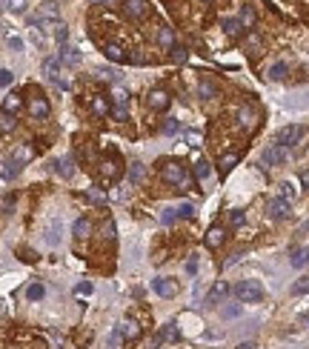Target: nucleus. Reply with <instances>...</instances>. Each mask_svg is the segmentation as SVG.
Listing matches in <instances>:
<instances>
[{
  "label": "nucleus",
  "mask_w": 309,
  "mask_h": 349,
  "mask_svg": "<svg viewBox=\"0 0 309 349\" xmlns=\"http://www.w3.org/2000/svg\"><path fill=\"white\" fill-rule=\"evenodd\" d=\"M160 177H163L166 183H172V186H181V189L192 186V177L186 174V169H183L181 161H163V166H160Z\"/></svg>",
  "instance_id": "nucleus-1"
},
{
  "label": "nucleus",
  "mask_w": 309,
  "mask_h": 349,
  "mask_svg": "<svg viewBox=\"0 0 309 349\" xmlns=\"http://www.w3.org/2000/svg\"><path fill=\"white\" fill-rule=\"evenodd\" d=\"M235 295H238L240 303H258L263 298V286L258 280H240L235 286Z\"/></svg>",
  "instance_id": "nucleus-2"
},
{
  "label": "nucleus",
  "mask_w": 309,
  "mask_h": 349,
  "mask_svg": "<svg viewBox=\"0 0 309 349\" xmlns=\"http://www.w3.org/2000/svg\"><path fill=\"white\" fill-rule=\"evenodd\" d=\"M43 75H46V81L52 83L55 89H66V86H69L66 78H60V60H57V58H52V60H46V63H43Z\"/></svg>",
  "instance_id": "nucleus-3"
},
{
  "label": "nucleus",
  "mask_w": 309,
  "mask_h": 349,
  "mask_svg": "<svg viewBox=\"0 0 309 349\" xmlns=\"http://www.w3.org/2000/svg\"><path fill=\"white\" fill-rule=\"evenodd\" d=\"M126 92L123 89H114L112 92V117L117 120V123H123L126 117H129V106H126Z\"/></svg>",
  "instance_id": "nucleus-4"
},
{
  "label": "nucleus",
  "mask_w": 309,
  "mask_h": 349,
  "mask_svg": "<svg viewBox=\"0 0 309 349\" xmlns=\"http://www.w3.org/2000/svg\"><path fill=\"white\" fill-rule=\"evenodd\" d=\"M289 161V149L286 146H281V143H272L269 149L263 152V163L266 166H281V163Z\"/></svg>",
  "instance_id": "nucleus-5"
},
{
  "label": "nucleus",
  "mask_w": 309,
  "mask_h": 349,
  "mask_svg": "<svg viewBox=\"0 0 309 349\" xmlns=\"http://www.w3.org/2000/svg\"><path fill=\"white\" fill-rule=\"evenodd\" d=\"M146 103H149V109H152V112H166V109H169V103H172V97H169V92H166V89H152V92H149V97H146Z\"/></svg>",
  "instance_id": "nucleus-6"
},
{
  "label": "nucleus",
  "mask_w": 309,
  "mask_h": 349,
  "mask_svg": "<svg viewBox=\"0 0 309 349\" xmlns=\"http://www.w3.org/2000/svg\"><path fill=\"white\" fill-rule=\"evenodd\" d=\"M123 14L129 20H143L149 14V6L146 0H123Z\"/></svg>",
  "instance_id": "nucleus-7"
},
{
  "label": "nucleus",
  "mask_w": 309,
  "mask_h": 349,
  "mask_svg": "<svg viewBox=\"0 0 309 349\" xmlns=\"http://www.w3.org/2000/svg\"><path fill=\"white\" fill-rule=\"evenodd\" d=\"M301 138H304V129L295 126V123H292V126H284L281 132H278V143H281V146H286V149H289V146H295Z\"/></svg>",
  "instance_id": "nucleus-8"
},
{
  "label": "nucleus",
  "mask_w": 309,
  "mask_h": 349,
  "mask_svg": "<svg viewBox=\"0 0 309 349\" xmlns=\"http://www.w3.org/2000/svg\"><path fill=\"white\" fill-rule=\"evenodd\" d=\"M117 332L123 338V344H135L137 338H140V324L137 321H120L117 324Z\"/></svg>",
  "instance_id": "nucleus-9"
},
{
  "label": "nucleus",
  "mask_w": 309,
  "mask_h": 349,
  "mask_svg": "<svg viewBox=\"0 0 309 349\" xmlns=\"http://www.w3.org/2000/svg\"><path fill=\"white\" fill-rule=\"evenodd\" d=\"M152 289L158 292L160 298H175L178 295V283L172 278H155L152 280Z\"/></svg>",
  "instance_id": "nucleus-10"
},
{
  "label": "nucleus",
  "mask_w": 309,
  "mask_h": 349,
  "mask_svg": "<svg viewBox=\"0 0 309 349\" xmlns=\"http://www.w3.org/2000/svg\"><path fill=\"white\" fill-rule=\"evenodd\" d=\"M26 109H29V115L37 117V120H43V117H49V100L46 97H29V103H26Z\"/></svg>",
  "instance_id": "nucleus-11"
},
{
  "label": "nucleus",
  "mask_w": 309,
  "mask_h": 349,
  "mask_svg": "<svg viewBox=\"0 0 309 349\" xmlns=\"http://www.w3.org/2000/svg\"><path fill=\"white\" fill-rule=\"evenodd\" d=\"M266 212H269V218H272V221H284L286 215H289V200H286V198H275V200H269Z\"/></svg>",
  "instance_id": "nucleus-12"
},
{
  "label": "nucleus",
  "mask_w": 309,
  "mask_h": 349,
  "mask_svg": "<svg viewBox=\"0 0 309 349\" xmlns=\"http://www.w3.org/2000/svg\"><path fill=\"white\" fill-rule=\"evenodd\" d=\"M226 295H229V286L223 280H217L215 286L209 289V295H206V306H217V301H223Z\"/></svg>",
  "instance_id": "nucleus-13"
},
{
  "label": "nucleus",
  "mask_w": 309,
  "mask_h": 349,
  "mask_svg": "<svg viewBox=\"0 0 309 349\" xmlns=\"http://www.w3.org/2000/svg\"><path fill=\"white\" fill-rule=\"evenodd\" d=\"M103 55L112 60V63H126V60H129L126 49H123V46H117V43H106V46H103Z\"/></svg>",
  "instance_id": "nucleus-14"
},
{
  "label": "nucleus",
  "mask_w": 309,
  "mask_h": 349,
  "mask_svg": "<svg viewBox=\"0 0 309 349\" xmlns=\"http://www.w3.org/2000/svg\"><path fill=\"white\" fill-rule=\"evenodd\" d=\"M204 241H206V246H209V249H220V244L226 241V232H223V226H212V229L206 232Z\"/></svg>",
  "instance_id": "nucleus-15"
},
{
  "label": "nucleus",
  "mask_w": 309,
  "mask_h": 349,
  "mask_svg": "<svg viewBox=\"0 0 309 349\" xmlns=\"http://www.w3.org/2000/svg\"><path fill=\"white\" fill-rule=\"evenodd\" d=\"M289 263H292L295 269L307 266L309 263V246H295V249L289 252Z\"/></svg>",
  "instance_id": "nucleus-16"
},
{
  "label": "nucleus",
  "mask_w": 309,
  "mask_h": 349,
  "mask_svg": "<svg viewBox=\"0 0 309 349\" xmlns=\"http://www.w3.org/2000/svg\"><path fill=\"white\" fill-rule=\"evenodd\" d=\"M92 112H95L98 117L112 115V100H106L103 94H95V97H92Z\"/></svg>",
  "instance_id": "nucleus-17"
},
{
  "label": "nucleus",
  "mask_w": 309,
  "mask_h": 349,
  "mask_svg": "<svg viewBox=\"0 0 309 349\" xmlns=\"http://www.w3.org/2000/svg\"><path fill=\"white\" fill-rule=\"evenodd\" d=\"M57 60H60V63H66V66H75V63H80V52L75 46H60Z\"/></svg>",
  "instance_id": "nucleus-18"
},
{
  "label": "nucleus",
  "mask_w": 309,
  "mask_h": 349,
  "mask_svg": "<svg viewBox=\"0 0 309 349\" xmlns=\"http://www.w3.org/2000/svg\"><path fill=\"white\" fill-rule=\"evenodd\" d=\"M220 26H223V32H226L229 37H240L243 35V29H246V26L240 23V20H235V17H223Z\"/></svg>",
  "instance_id": "nucleus-19"
},
{
  "label": "nucleus",
  "mask_w": 309,
  "mask_h": 349,
  "mask_svg": "<svg viewBox=\"0 0 309 349\" xmlns=\"http://www.w3.org/2000/svg\"><path fill=\"white\" fill-rule=\"evenodd\" d=\"M55 172L63 174V177H72V174H75V161H72V158H60V161H55Z\"/></svg>",
  "instance_id": "nucleus-20"
},
{
  "label": "nucleus",
  "mask_w": 309,
  "mask_h": 349,
  "mask_svg": "<svg viewBox=\"0 0 309 349\" xmlns=\"http://www.w3.org/2000/svg\"><path fill=\"white\" fill-rule=\"evenodd\" d=\"M17 172H20V158H14V161L6 158V161H3V180H11Z\"/></svg>",
  "instance_id": "nucleus-21"
},
{
  "label": "nucleus",
  "mask_w": 309,
  "mask_h": 349,
  "mask_svg": "<svg viewBox=\"0 0 309 349\" xmlns=\"http://www.w3.org/2000/svg\"><path fill=\"white\" fill-rule=\"evenodd\" d=\"M158 40H160V46H163V49H169V52H172L175 46H178V43H175V32H172L169 26H163V29L158 32Z\"/></svg>",
  "instance_id": "nucleus-22"
},
{
  "label": "nucleus",
  "mask_w": 309,
  "mask_h": 349,
  "mask_svg": "<svg viewBox=\"0 0 309 349\" xmlns=\"http://www.w3.org/2000/svg\"><path fill=\"white\" fill-rule=\"evenodd\" d=\"M20 106H23V100L17 94H6V97H3V112H9V115H17Z\"/></svg>",
  "instance_id": "nucleus-23"
},
{
  "label": "nucleus",
  "mask_w": 309,
  "mask_h": 349,
  "mask_svg": "<svg viewBox=\"0 0 309 349\" xmlns=\"http://www.w3.org/2000/svg\"><path fill=\"white\" fill-rule=\"evenodd\" d=\"M143 174H146V166H143L140 161L129 163V180H132V183H140V180H143Z\"/></svg>",
  "instance_id": "nucleus-24"
},
{
  "label": "nucleus",
  "mask_w": 309,
  "mask_h": 349,
  "mask_svg": "<svg viewBox=\"0 0 309 349\" xmlns=\"http://www.w3.org/2000/svg\"><path fill=\"white\" fill-rule=\"evenodd\" d=\"M209 174H212L209 161H206V158H198V161H195V177H198V180H206Z\"/></svg>",
  "instance_id": "nucleus-25"
},
{
  "label": "nucleus",
  "mask_w": 309,
  "mask_h": 349,
  "mask_svg": "<svg viewBox=\"0 0 309 349\" xmlns=\"http://www.w3.org/2000/svg\"><path fill=\"white\" fill-rule=\"evenodd\" d=\"M101 169H103V174H106L109 180H114V177L120 174V163H117V158H109V161H103Z\"/></svg>",
  "instance_id": "nucleus-26"
},
{
  "label": "nucleus",
  "mask_w": 309,
  "mask_h": 349,
  "mask_svg": "<svg viewBox=\"0 0 309 349\" xmlns=\"http://www.w3.org/2000/svg\"><path fill=\"white\" fill-rule=\"evenodd\" d=\"M92 232V221L89 218H78L75 221V238H86Z\"/></svg>",
  "instance_id": "nucleus-27"
},
{
  "label": "nucleus",
  "mask_w": 309,
  "mask_h": 349,
  "mask_svg": "<svg viewBox=\"0 0 309 349\" xmlns=\"http://www.w3.org/2000/svg\"><path fill=\"white\" fill-rule=\"evenodd\" d=\"M3 6H6V12L23 14L26 12V6H29V0H3Z\"/></svg>",
  "instance_id": "nucleus-28"
},
{
  "label": "nucleus",
  "mask_w": 309,
  "mask_h": 349,
  "mask_svg": "<svg viewBox=\"0 0 309 349\" xmlns=\"http://www.w3.org/2000/svg\"><path fill=\"white\" fill-rule=\"evenodd\" d=\"M198 94H201V97H206V100H209V97H217V89H215V83H209V81H201V83H198Z\"/></svg>",
  "instance_id": "nucleus-29"
},
{
  "label": "nucleus",
  "mask_w": 309,
  "mask_h": 349,
  "mask_svg": "<svg viewBox=\"0 0 309 349\" xmlns=\"http://www.w3.org/2000/svg\"><path fill=\"white\" fill-rule=\"evenodd\" d=\"M183 140H186V146H192V149H198V146H201V132H198V129H186V132H183Z\"/></svg>",
  "instance_id": "nucleus-30"
},
{
  "label": "nucleus",
  "mask_w": 309,
  "mask_h": 349,
  "mask_svg": "<svg viewBox=\"0 0 309 349\" xmlns=\"http://www.w3.org/2000/svg\"><path fill=\"white\" fill-rule=\"evenodd\" d=\"M238 161H240V158L235 155V152H226V155H220V163H217V166H220V172H229Z\"/></svg>",
  "instance_id": "nucleus-31"
},
{
  "label": "nucleus",
  "mask_w": 309,
  "mask_h": 349,
  "mask_svg": "<svg viewBox=\"0 0 309 349\" xmlns=\"http://www.w3.org/2000/svg\"><path fill=\"white\" fill-rule=\"evenodd\" d=\"M43 295H46V286H43V283H32V286L26 289V298H29V301H40Z\"/></svg>",
  "instance_id": "nucleus-32"
},
{
  "label": "nucleus",
  "mask_w": 309,
  "mask_h": 349,
  "mask_svg": "<svg viewBox=\"0 0 309 349\" xmlns=\"http://www.w3.org/2000/svg\"><path fill=\"white\" fill-rule=\"evenodd\" d=\"M286 72H289V66H286L284 60H281V63H275L272 69H269V78H272V81H284Z\"/></svg>",
  "instance_id": "nucleus-33"
},
{
  "label": "nucleus",
  "mask_w": 309,
  "mask_h": 349,
  "mask_svg": "<svg viewBox=\"0 0 309 349\" xmlns=\"http://www.w3.org/2000/svg\"><path fill=\"white\" fill-rule=\"evenodd\" d=\"M238 120H240V126L246 123V129H252V126H255V112H252V109H240Z\"/></svg>",
  "instance_id": "nucleus-34"
},
{
  "label": "nucleus",
  "mask_w": 309,
  "mask_h": 349,
  "mask_svg": "<svg viewBox=\"0 0 309 349\" xmlns=\"http://www.w3.org/2000/svg\"><path fill=\"white\" fill-rule=\"evenodd\" d=\"M243 221H246V215H243V209H232L229 212V226H243Z\"/></svg>",
  "instance_id": "nucleus-35"
},
{
  "label": "nucleus",
  "mask_w": 309,
  "mask_h": 349,
  "mask_svg": "<svg viewBox=\"0 0 309 349\" xmlns=\"http://www.w3.org/2000/svg\"><path fill=\"white\" fill-rule=\"evenodd\" d=\"M163 338L175 344V341H181V329H178L175 324H166V326H163Z\"/></svg>",
  "instance_id": "nucleus-36"
},
{
  "label": "nucleus",
  "mask_w": 309,
  "mask_h": 349,
  "mask_svg": "<svg viewBox=\"0 0 309 349\" xmlns=\"http://www.w3.org/2000/svg\"><path fill=\"white\" fill-rule=\"evenodd\" d=\"M240 23L246 26V29H252V26H255V12H252L249 6H243V9H240Z\"/></svg>",
  "instance_id": "nucleus-37"
},
{
  "label": "nucleus",
  "mask_w": 309,
  "mask_h": 349,
  "mask_svg": "<svg viewBox=\"0 0 309 349\" xmlns=\"http://www.w3.org/2000/svg\"><path fill=\"white\" fill-rule=\"evenodd\" d=\"M309 292V275H304V278H298V283L292 286V295H307Z\"/></svg>",
  "instance_id": "nucleus-38"
},
{
  "label": "nucleus",
  "mask_w": 309,
  "mask_h": 349,
  "mask_svg": "<svg viewBox=\"0 0 309 349\" xmlns=\"http://www.w3.org/2000/svg\"><path fill=\"white\" fill-rule=\"evenodd\" d=\"M281 195H284L286 200H295V195H298V189L292 186V183H289V180H284V183H281Z\"/></svg>",
  "instance_id": "nucleus-39"
},
{
  "label": "nucleus",
  "mask_w": 309,
  "mask_h": 349,
  "mask_svg": "<svg viewBox=\"0 0 309 349\" xmlns=\"http://www.w3.org/2000/svg\"><path fill=\"white\" fill-rule=\"evenodd\" d=\"M178 218H181V215H178V209H172V206H169V209H163V215H160V221L166 223V226H169V223H175Z\"/></svg>",
  "instance_id": "nucleus-40"
},
{
  "label": "nucleus",
  "mask_w": 309,
  "mask_h": 349,
  "mask_svg": "<svg viewBox=\"0 0 309 349\" xmlns=\"http://www.w3.org/2000/svg\"><path fill=\"white\" fill-rule=\"evenodd\" d=\"M175 132H181V123H178L175 117H169V120L163 123V135H175Z\"/></svg>",
  "instance_id": "nucleus-41"
},
{
  "label": "nucleus",
  "mask_w": 309,
  "mask_h": 349,
  "mask_svg": "<svg viewBox=\"0 0 309 349\" xmlns=\"http://www.w3.org/2000/svg\"><path fill=\"white\" fill-rule=\"evenodd\" d=\"M11 126H14V115L3 112V115H0V129H3V132H9Z\"/></svg>",
  "instance_id": "nucleus-42"
},
{
  "label": "nucleus",
  "mask_w": 309,
  "mask_h": 349,
  "mask_svg": "<svg viewBox=\"0 0 309 349\" xmlns=\"http://www.w3.org/2000/svg\"><path fill=\"white\" fill-rule=\"evenodd\" d=\"M178 215H181V218H186V221H192V218H195L192 203H181V206H178Z\"/></svg>",
  "instance_id": "nucleus-43"
},
{
  "label": "nucleus",
  "mask_w": 309,
  "mask_h": 349,
  "mask_svg": "<svg viewBox=\"0 0 309 349\" xmlns=\"http://www.w3.org/2000/svg\"><path fill=\"white\" fill-rule=\"evenodd\" d=\"M75 295H78V298H86V295H92V283H89V280L78 283V286H75Z\"/></svg>",
  "instance_id": "nucleus-44"
},
{
  "label": "nucleus",
  "mask_w": 309,
  "mask_h": 349,
  "mask_svg": "<svg viewBox=\"0 0 309 349\" xmlns=\"http://www.w3.org/2000/svg\"><path fill=\"white\" fill-rule=\"evenodd\" d=\"M223 318H238L240 315V303H229V306H223Z\"/></svg>",
  "instance_id": "nucleus-45"
},
{
  "label": "nucleus",
  "mask_w": 309,
  "mask_h": 349,
  "mask_svg": "<svg viewBox=\"0 0 309 349\" xmlns=\"http://www.w3.org/2000/svg\"><path fill=\"white\" fill-rule=\"evenodd\" d=\"M172 60H175V63H186V49L175 46V49H172Z\"/></svg>",
  "instance_id": "nucleus-46"
},
{
  "label": "nucleus",
  "mask_w": 309,
  "mask_h": 349,
  "mask_svg": "<svg viewBox=\"0 0 309 349\" xmlns=\"http://www.w3.org/2000/svg\"><path fill=\"white\" fill-rule=\"evenodd\" d=\"M98 78H103V81H117V72L114 69H98Z\"/></svg>",
  "instance_id": "nucleus-47"
},
{
  "label": "nucleus",
  "mask_w": 309,
  "mask_h": 349,
  "mask_svg": "<svg viewBox=\"0 0 309 349\" xmlns=\"http://www.w3.org/2000/svg\"><path fill=\"white\" fill-rule=\"evenodd\" d=\"M6 46H9L11 52H20L23 43H20V37H6Z\"/></svg>",
  "instance_id": "nucleus-48"
},
{
  "label": "nucleus",
  "mask_w": 309,
  "mask_h": 349,
  "mask_svg": "<svg viewBox=\"0 0 309 349\" xmlns=\"http://www.w3.org/2000/svg\"><path fill=\"white\" fill-rule=\"evenodd\" d=\"M86 198H89V200H95V203H106V195L95 192V189H89V192H86Z\"/></svg>",
  "instance_id": "nucleus-49"
},
{
  "label": "nucleus",
  "mask_w": 309,
  "mask_h": 349,
  "mask_svg": "<svg viewBox=\"0 0 309 349\" xmlns=\"http://www.w3.org/2000/svg\"><path fill=\"white\" fill-rule=\"evenodd\" d=\"M0 83H3V89H6V86L11 83V72H9V69H3V72H0Z\"/></svg>",
  "instance_id": "nucleus-50"
},
{
  "label": "nucleus",
  "mask_w": 309,
  "mask_h": 349,
  "mask_svg": "<svg viewBox=\"0 0 309 349\" xmlns=\"http://www.w3.org/2000/svg\"><path fill=\"white\" fill-rule=\"evenodd\" d=\"M103 235H106L109 241H114V223H112V221H109L106 226H103Z\"/></svg>",
  "instance_id": "nucleus-51"
},
{
  "label": "nucleus",
  "mask_w": 309,
  "mask_h": 349,
  "mask_svg": "<svg viewBox=\"0 0 309 349\" xmlns=\"http://www.w3.org/2000/svg\"><path fill=\"white\" fill-rule=\"evenodd\" d=\"M11 212V195H6V198H3V215H9Z\"/></svg>",
  "instance_id": "nucleus-52"
},
{
  "label": "nucleus",
  "mask_w": 309,
  "mask_h": 349,
  "mask_svg": "<svg viewBox=\"0 0 309 349\" xmlns=\"http://www.w3.org/2000/svg\"><path fill=\"white\" fill-rule=\"evenodd\" d=\"M301 183H304V189H309V169L301 172Z\"/></svg>",
  "instance_id": "nucleus-53"
},
{
  "label": "nucleus",
  "mask_w": 309,
  "mask_h": 349,
  "mask_svg": "<svg viewBox=\"0 0 309 349\" xmlns=\"http://www.w3.org/2000/svg\"><path fill=\"white\" fill-rule=\"evenodd\" d=\"M195 269H198V263H195V258H192V261L186 263V272H189V275H195Z\"/></svg>",
  "instance_id": "nucleus-54"
},
{
  "label": "nucleus",
  "mask_w": 309,
  "mask_h": 349,
  "mask_svg": "<svg viewBox=\"0 0 309 349\" xmlns=\"http://www.w3.org/2000/svg\"><path fill=\"white\" fill-rule=\"evenodd\" d=\"M238 349H258V347H255V344H252V341H246V344H240Z\"/></svg>",
  "instance_id": "nucleus-55"
},
{
  "label": "nucleus",
  "mask_w": 309,
  "mask_h": 349,
  "mask_svg": "<svg viewBox=\"0 0 309 349\" xmlns=\"http://www.w3.org/2000/svg\"><path fill=\"white\" fill-rule=\"evenodd\" d=\"M92 3H109V0H92Z\"/></svg>",
  "instance_id": "nucleus-56"
},
{
  "label": "nucleus",
  "mask_w": 309,
  "mask_h": 349,
  "mask_svg": "<svg viewBox=\"0 0 309 349\" xmlns=\"http://www.w3.org/2000/svg\"><path fill=\"white\" fill-rule=\"evenodd\" d=\"M209 3H212V0H209Z\"/></svg>",
  "instance_id": "nucleus-57"
}]
</instances>
